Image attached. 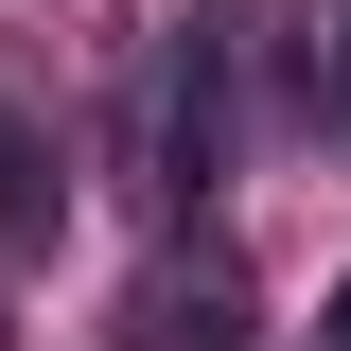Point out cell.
Wrapping results in <instances>:
<instances>
[{"label": "cell", "mask_w": 351, "mask_h": 351, "mask_svg": "<svg viewBox=\"0 0 351 351\" xmlns=\"http://www.w3.org/2000/svg\"><path fill=\"white\" fill-rule=\"evenodd\" d=\"M0 211H53V158H36L18 123H0Z\"/></svg>", "instance_id": "1"}, {"label": "cell", "mask_w": 351, "mask_h": 351, "mask_svg": "<svg viewBox=\"0 0 351 351\" xmlns=\"http://www.w3.org/2000/svg\"><path fill=\"white\" fill-rule=\"evenodd\" d=\"M316 334H334V351H351V281H334V316H316Z\"/></svg>", "instance_id": "2"}]
</instances>
